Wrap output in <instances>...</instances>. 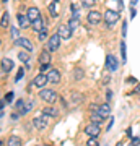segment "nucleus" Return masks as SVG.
<instances>
[{"label": "nucleus", "mask_w": 140, "mask_h": 146, "mask_svg": "<svg viewBox=\"0 0 140 146\" xmlns=\"http://www.w3.org/2000/svg\"><path fill=\"white\" fill-rule=\"evenodd\" d=\"M39 98H41L42 101L49 102V104H54V102L57 101V93H56V91H52V89L42 88L41 93H39Z\"/></svg>", "instance_id": "1"}, {"label": "nucleus", "mask_w": 140, "mask_h": 146, "mask_svg": "<svg viewBox=\"0 0 140 146\" xmlns=\"http://www.w3.org/2000/svg\"><path fill=\"white\" fill-rule=\"evenodd\" d=\"M117 20H119V11H116V10H108L106 13H104V21H106L108 28H111Z\"/></svg>", "instance_id": "2"}, {"label": "nucleus", "mask_w": 140, "mask_h": 146, "mask_svg": "<svg viewBox=\"0 0 140 146\" xmlns=\"http://www.w3.org/2000/svg\"><path fill=\"white\" fill-rule=\"evenodd\" d=\"M60 39H62V37L59 36V33H57V34H54V36H51V37H49V41H47V49H49L51 52H56V50L59 49Z\"/></svg>", "instance_id": "3"}, {"label": "nucleus", "mask_w": 140, "mask_h": 146, "mask_svg": "<svg viewBox=\"0 0 140 146\" xmlns=\"http://www.w3.org/2000/svg\"><path fill=\"white\" fill-rule=\"evenodd\" d=\"M117 67H119V63H117L116 57L111 55V54H108V55H106V68H108L109 72H116Z\"/></svg>", "instance_id": "4"}, {"label": "nucleus", "mask_w": 140, "mask_h": 146, "mask_svg": "<svg viewBox=\"0 0 140 146\" xmlns=\"http://www.w3.org/2000/svg\"><path fill=\"white\" fill-rule=\"evenodd\" d=\"M47 83H49V78H47V75H44L42 72L39 73L36 78H34V81H33V84H34V86H38V88H44Z\"/></svg>", "instance_id": "5"}, {"label": "nucleus", "mask_w": 140, "mask_h": 146, "mask_svg": "<svg viewBox=\"0 0 140 146\" xmlns=\"http://www.w3.org/2000/svg\"><path fill=\"white\" fill-rule=\"evenodd\" d=\"M99 125L98 123H90V125H86L85 127V133H86V135L88 136H99Z\"/></svg>", "instance_id": "6"}, {"label": "nucleus", "mask_w": 140, "mask_h": 146, "mask_svg": "<svg viewBox=\"0 0 140 146\" xmlns=\"http://www.w3.org/2000/svg\"><path fill=\"white\" fill-rule=\"evenodd\" d=\"M86 18H88L90 25H99V21H101V18H103V16H101V13H99V11L93 10V11H90V13H88V16H86Z\"/></svg>", "instance_id": "7"}, {"label": "nucleus", "mask_w": 140, "mask_h": 146, "mask_svg": "<svg viewBox=\"0 0 140 146\" xmlns=\"http://www.w3.org/2000/svg\"><path fill=\"white\" fill-rule=\"evenodd\" d=\"M57 33H59V36L62 37V39H68V37L72 36V28L65 26V25H60V26L57 28Z\"/></svg>", "instance_id": "8"}, {"label": "nucleus", "mask_w": 140, "mask_h": 146, "mask_svg": "<svg viewBox=\"0 0 140 146\" xmlns=\"http://www.w3.org/2000/svg\"><path fill=\"white\" fill-rule=\"evenodd\" d=\"M16 20H18V23H20V28H23V29L29 28V25H31V20L28 18V15H21V13H18V15H16Z\"/></svg>", "instance_id": "9"}, {"label": "nucleus", "mask_w": 140, "mask_h": 146, "mask_svg": "<svg viewBox=\"0 0 140 146\" xmlns=\"http://www.w3.org/2000/svg\"><path fill=\"white\" fill-rule=\"evenodd\" d=\"M16 44H18V46H21L23 49H26V50L33 52V42L29 41V39H26V37H18Z\"/></svg>", "instance_id": "10"}, {"label": "nucleus", "mask_w": 140, "mask_h": 146, "mask_svg": "<svg viewBox=\"0 0 140 146\" xmlns=\"http://www.w3.org/2000/svg\"><path fill=\"white\" fill-rule=\"evenodd\" d=\"M47 78H49V83H59V81H60V73L57 72V70H49V72H47Z\"/></svg>", "instance_id": "11"}, {"label": "nucleus", "mask_w": 140, "mask_h": 146, "mask_svg": "<svg viewBox=\"0 0 140 146\" xmlns=\"http://www.w3.org/2000/svg\"><path fill=\"white\" fill-rule=\"evenodd\" d=\"M47 125H49L47 115H46V119H44V117H36V119H34V127H36L38 130H44Z\"/></svg>", "instance_id": "12"}, {"label": "nucleus", "mask_w": 140, "mask_h": 146, "mask_svg": "<svg viewBox=\"0 0 140 146\" xmlns=\"http://www.w3.org/2000/svg\"><path fill=\"white\" fill-rule=\"evenodd\" d=\"M26 15H28V18L31 20V23H33L34 20H38V18H41V16H39V10H38L36 7H31V8H28V13H26Z\"/></svg>", "instance_id": "13"}, {"label": "nucleus", "mask_w": 140, "mask_h": 146, "mask_svg": "<svg viewBox=\"0 0 140 146\" xmlns=\"http://www.w3.org/2000/svg\"><path fill=\"white\" fill-rule=\"evenodd\" d=\"M49 13H51V16H59V0H54V2H51V5H49Z\"/></svg>", "instance_id": "14"}, {"label": "nucleus", "mask_w": 140, "mask_h": 146, "mask_svg": "<svg viewBox=\"0 0 140 146\" xmlns=\"http://www.w3.org/2000/svg\"><path fill=\"white\" fill-rule=\"evenodd\" d=\"M11 68H13V62H11L10 58H3L2 60V72L8 73V72H11Z\"/></svg>", "instance_id": "15"}, {"label": "nucleus", "mask_w": 140, "mask_h": 146, "mask_svg": "<svg viewBox=\"0 0 140 146\" xmlns=\"http://www.w3.org/2000/svg\"><path fill=\"white\" fill-rule=\"evenodd\" d=\"M42 114L49 115V117H57L59 115V110L56 107H52V106H46L44 109H42Z\"/></svg>", "instance_id": "16"}, {"label": "nucleus", "mask_w": 140, "mask_h": 146, "mask_svg": "<svg viewBox=\"0 0 140 146\" xmlns=\"http://www.w3.org/2000/svg\"><path fill=\"white\" fill-rule=\"evenodd\" d=\"M31 26H33V29H34L36 33H39L41 29H44V28H46V26H44V21H42V18H38V20H34V21L31 23Z\"/></svg>", "instance_id": "17"}, {"label": "nucleus", "mask_w": 140, "mask_h": 146, "mask_svg": "<svg viewBox=\"0 0 140 146\" xmlns=\"http://www.w3.org/2000/svg\"><path fill=\"white\" fill-rule=\"evenodd\" d=\"M98 114H101L106 119L109 114H111V109H109V104H103V106H98V110H96Z\"/></svg>", "instance_id": "18"}, {"label": "nucleus", "mask_w": 140, "mask_h": 146, "mask_svg": "<svg viewBox=\"0 0 140 146\" xmlns=\"http://www.w3.org/2000/svg\"><path fill=\"white\" fill-rule=\"evenodd\" d=\"M49 52H51L49 49L41 52V55H39V62H41V65H42V63H49V62H51V54H49Z\"/></svg>", "instance_id": "19"}, {"label": "nucleus", "mask_w": 140, "mask_h": 146, "mask_svg": "<svg viewBox=\"0 0 140 146\" xmlns=\"http://www.w3.org/2000/svg\"><path fill=\"white\" fill-rule=\"evenodd\" d=\"M28 52H29V50H26V49H25L23 52L18 54V58H20L21 62H25V63H29V62H31V55H29Z\"/></svg>", "instance_id": "20"}, {"label": "nucleus", "mask_w": 140, "mask_h": 146, "mask_svg": "<svg viewBox=\"0 0 140 146\" xmlns=\"http://www.w3.org/2000/svg\"><path fill=\"white\" fill-rule=\"evenodd\" d=\"M7 145H8V146H20L21 145V140L18 138V136H11V138H8Z\"/></svg>", "instance_id": "21"}, {"label": "nucleus", "mask_w": 140, "mask_h": 146, "mask_svg": "<svg viewBox=\"0 0 140 146\" xmlns=\"http://www.w3.org/2000/svg\"><path fill=\"white\" fill-rule=\"evenodd\" d=\"M91 120H93L94 123H101L104 120V117L101 114H98V112H93V114H91Z\"/></svg>", "instance_id": "22"}, {"label": "nucleus", "mask_w": 140, "mask_h": 146, "mask_svg": "<svg viewBox=\"0 0 140 146\" xmlns=\"http://www.w3.org/2000/svg\"><path fill=\"white\" fill-rule=\"evenodd\" d=\"M94 3H96V0H82V7H85V8H91V7H94Z\"/></svg>", "instance_id": "23"}, {"label": "nucleus", "mask_w": 140, "mask_h": 146, "mask_svg": "<svg viewBox=\"0 0 140 146\" xmlns=\"http://www.w3.org/2000/svg\"><path fill=\"white\" fill-rule=\"evenodd\" d=\"M7 25H8V13L3 11L2 13V28H7Z\"/></svg>", "instance_id": "24"}, {"label": "nucleus", "mask_w": 140, "mask_h": 146, "mask_svg": "<svg viewBox=\"0 0 140 146\" xmlns=\"http://www.w3.org/2000/svg\"><path fill=\"white\" fill-rule=\"evenodd\" d=\"M68 26L72 28V31H73V29L78 26V18H70V21H68Z\"/></svg>", "instance_id": "25"}, {"label": "nucleus", "mask_w": 140, "mask_h": 146, "mask_svg": "<svg viewBox=\"0 0 140 146\" xmlns=\"http://www.w3.org/2000/svg\"><path fill=\"white\" fill-rule=\"evenodd\" d=\"M82 78H83V70H82V68H75V80L80 81Z\"/></svg>", "instance_id": "26"}, {"label": "nucleus", "mask_w": 140, "mask_h": 146, "mask_svg": "<svg viewBox=\"0 0 140 146\" xmlns=\"http://www.w3.org/2000/svg\"><path fill=\"white\" fill-rule=\"evenodd\" d=\"M46 39H47V28H44V29L39 31V41H46Z\"/></svg>", "instance_id": "27"}, {"label": "nucleus", "mask_w": 140, "mask_h": 146, "mask_svg": "<svg viewBox=\"0 0 140 146\" xmlns=\"http://www.w3.org/2000/svg\"><path fill=\"white\" fill-rule=\"evenodd\" d=\"M121 54H122V60H124V63H125V60H127V55H125V42H124V41L121 42Z\"/></svg>", "instance_id": "28"}, {"label": "nucleus", "mask_w": 140, "mask_h": 146, "mask_svg": "<svg viewBox=\"0 0 140 146\" xmlns=\"http://www.w3.org/2000/svg\"><path fill=\"white\" fill-rule=\"evenodd\" d=\"M33 107H34V102H33V101H29V102L26 104V107H25V109L21 110V114H26V112H28V110H31Z\"/></svg>", "instance_id": "29"}, {"label": "nucleus", "mask_w": 140, "mask_h": 146, "mask_svg": "<svg viewBox=\"0 0 140 146\" xmlns=\"http://www.w3.org/2000/svg\"><path fill=\"white\" fill-rule=\"evenodd\" d=\"M96 138H98V136H90V140H88L86 145H88V146H96V145H98V140H96Z\"/></svg>", "instance_id": "30"}, {"label": "nucleus", "mask_w": 140, "mask_h": 146, "mask_svg": "<svg viewBox=\"0 0 140 146\" xmlns=\"http://www.w3.org/2000/svg\"><path fill=\"white\" fill-rule=\"evenodd\" d=\"M23 75H25V70H23V68H20V70H18V73H16V80H15V81H20V80L23 78Z\"/></svg>", "instance_id": "31"}, {"label": "nucleus", "mask_w": 140, "mask_h": 146, "mask_svg": "<svg viewBox=\"0 0 140 146\" xmlns=\"http://www.w3.org/2000/svg\"><path fill=\"white\" fill-rule=\"evenodd\" d=\"M11 37H13L15 41H18V29H16L15 26L11 28Z\"/></svg>", "instance_id": "32"}, {"label": "nucleus", "mask_w": 140, "mask_h": 146, "mask_svg": "<svg viewBox=\"0 0 140 146\" xmlns=\"http://www.w3.org/2000/svg\"><path fill=\"white\" fill-rule=\"evenodd\" d=\"M49 70H51V65H49V63H42L41 72H42V73H46V72H49Z\"/></svg>", "instance_id": "33"}, {"label": "nucleus", "mask_w": 140, "mask_h": 146, "mask_svg": "<svg viewBox=\"0 0 140 146\" xmlns=\"http://www.w3.org/2000/svg\"><path fill=\"white\" fill-rule=\"evenodd\" d=\"M23 106H25V101H23V99H18V101H16V107H18V109L23 110V109H25Z\"/></svg>", "instance_id": "34"}, {"label": "nucleus", "mask_w": 140, "mask_h": 146, "mask_svg": "<svg viewBox=\"0 0 140 146\" xmlns=\"http://www.w3.org/2000/svg\"><path fill=\"white\" fill-rule=\"evenodd\" d=\"M125 34H127V23L124 21V25H122V36L125 37Z\"/></svg>", "instance_id": "35"}, {"label": "nucleus", "mask_w": 140, "mask_h": 146, "mask_svg": "<svg viewBox=\"0 0 140 146\" xmlns=\"http://www.w3.org/2000/svg\"><path fill=\"white\" fill-rule=\"evenodd\" d=\"M5 99H7V102H11V101H13V93H8Z\"/></svg>", "instance_id": "36"}, {"label": "nucleus", "mask_w": 140, "mask_h": 146, "mask_svg": "<svg viewBox=\"0 0 140 146\" xmlns=\"http://www.w3.org/2000/svg\"><path fill=\"white\" fill-rule=\"evenodd\" d=\"M109 81V76H108V73H104L103 75V83H108Z\"/></svg>", "instance_id": "37"}, {"label": "nucleus", "mask_w": 140, "mask_h": 146, "mask_svg": "<svg viewBox=\"0 0 140 146\" xmlns=\"http://www.w3.org/2000/svg\"><path fill=\"white\" fill-rule=\"evenodd\" d=\"M132 145H140V138H132Z\"/></svg>", "instance_id": "38"}, {"label": "nucleus", "mask_w": 140, "mask_h": 146, "mask_svg": "<svg viewBox=\"0 0 140 146\" xmlns=\"http://www.w3.org/2000/svg\"><path fill=\"white\" fill-rule=\"evenodd\" d=\"M108 99H113V91H108Z\"/></svg>", "instance_id": "39"}, {"label": "nucleus", "mask_w": 140, "mask_h": 146, "mask_svg": "<svg viewBox=\"0 0 140 146\" xmlns=\"http://www.w3.org/2000/svg\"><path fill=\"white\" fill-rule=\"evenodd\" d=\"M127 81H129V83H135V78H132V76H130V78H127Z\"/></svg>", "instance_id": "40"}, {"label": "nucleus", "mask_w": 140, "mask_h": 146, "mask_svg": "<svg viewBox=\"0 0 140 146\" xmlns=\"http://www.w3.org/2000/svg\"><path fill=\"white\" fill-rule=\"evenodd\" d=\"M137 2H139V0H130V3H132V7H134L135 3H137Z\"/></svg>", "instance_id": "41"}, {"label": "nucleus", "mask_w": 140, "mask_h": 146, "mask_svg": "<svg viewBox=\"0 0 140 146\" xmlns=\"http://www.w3.org/2000/svg\"><path fill=\"white\" fill-rule=\"evenodd\" d=\"M135 93H140V86H137V89H135Z\"/></svg>", "instance_id": "42"}, {"label": "nucleus", "mask_w": 140, "mask_h": 146, "mask_svg": "<svg viewBox=\"0 0 140 146\" xmlns=\"http://www.w3.org/2000/svg\"><path fill=\"white\" fill-rule=\"evenodd\" d=\"M139 138H140V135H139Z\"/></svg>", "instance_id": "43"}]
</instances>
